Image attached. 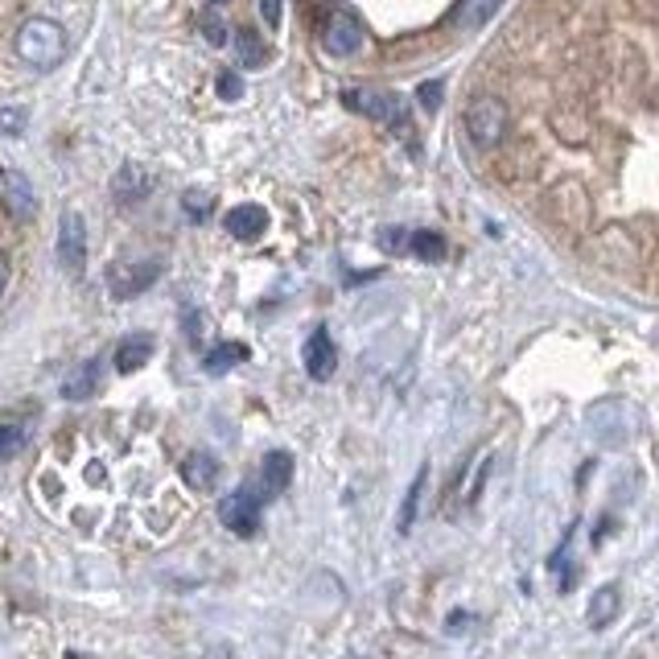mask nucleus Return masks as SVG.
<instances>
[{
	"mask_svg": "<svg viewBox=\"0 0 659 659\" xmlns=\"http://www.w3.org/2000/svg\"><path fill=\"white\" fill-rule=\"evenodd\" d=\"M17 58L34 71H54L66 58V29L50 17H29L17 29Z\"/></svg>",
	"mask_w": 659,
	"mask_h": 659,
	"instance_id": "obj_1",
	"label": "nucleus"
},
{
	"mask_svg": "<svg viewBox=\"0 0 659 659\" xmlns=\"http://www.w3.org/2000/svg\"><path fill=\"white\" fill-rule=\"evenodd\" d=\"M508 103L495 99V95H478L471 108H466V136H471L478 149H495L503 136H508Z\"/></svg>",
	"mask_w": 659,
	"mask_h": 659,
	"instance_id": "obj_2",
	"label": "nucleus"
},
{
	"mask_svg": "<svg viewBox=\"0 0 659 659\" xmlns=\"http://www.w3.org/2000/svg\"><path fill=\"white\" fill-rule=\"evenodd\" d=\"M157 277H161V260H129V256L108 264V272H103L108 293H112L115 302H132V297L145 293Z\"/></svg>",
	"mask_w": 659,
	"mask_h": 659,
	"instance_id": "obj_3",
	"label": "nucleus"
},
{
	"mask_svg": "<svg viewBox=\"0 0 659 659\" xmlns=\"http://www.w3.org/2000/svg\"><path fill=\"white\" fill-rule=\"evenodd\" d=\"M342 103H346L351 112L376 120V124H388V129H395L400 136L408 132V112H404V103L388 91H367V87H355V91L342 95Z\"/></svg>",
	"mask_w": 659,
	"mask_h": 659,
	"instance_id": "obj_4",
	"label": "nucleus"
},
{
	"mask_svg": "<svg viewBox=\"0 0 659 659\" xmlns=\"http://www.w3.org/2000/svg\"><path fill=\"white\" fill-rule=\"evenodd\" d=\"M264 499L256 487H240L235 495H227L223 503H219V520H223L227 532H235V536H256L260 532V511H264Z\"/></svg>",
	"mask_w": 659,
	"mask_h": 659,
	"instance_id": "obj_5",
	"label": "nucleus"
},
{
	"mask_svg": "<svg viewBox=\"0 0 659 659\" xmlns=\"http://www.w3.org/2000/svg\"><path fill=\"white\" fill-rule=\"evenodd\" d=\"M0 203H4V215H9L13 223H34V215H38V190H34V182L21 170L4 166V170H0Z\"/></svg>",
	"mask_w": 659,
	"mask_h": 659,
	"instance_id": "obj_6",
	"label": "nucleus"
},
{
	"mask_svg": "<svg viewBox=\"0 0 659 659\" xmlns=\"http://www.w3.org/2000/svg\"><path fill=\"white\" fill-rule=\"evenodd\" d=\"M363 41H367L363 21H358L351 9H334V13L326 17V25H321V46H326V54L351 58L363 50Z\"/></svg>",
	"mask_w": 659,
	"mask_h": 659,
	"instance_id": "obj_7",
	"label": "nucleus"
},
{
	"mask_svg": "<svg viewBox=\"0 0 659 659\" xmlns=\"http://www.w3.org/2000/svg\"><path fill=\"white\" fill-rule=\"evenodd\" d=\"M58 260L66 272H83L87 264V219L78 210H62L58 219Z\"/></svg>",
	"mask_w": 659,
	"mask_h": 659,
	"instance_id": "obj_8",
	"label": "nucleus"
},
{
	"mask_svg": "<svg viewBox=\"0 0 659 659\" xmlns=\"http://www.w3.org/2000/svg\"><path fill=\"white\" fill-rule=\"evenodd\" d=\"M305 371L318 379V383H326V379L334 376V367H339V351H334V339H330V330H314L309 339H305Z\"/></svg>",
	"mask_w": 659,
	"mask_h": 659,
	"instance_id": "obj_9",
	"label": "nucleus"
},
{
	"mask_svg": "<svg viewBox=\"0 0 659 659\" xmlns=\"http://www.w3.org/2000/svg\"><path fill=\"white\" fill-rule=\"evenodd\" d=\"M227 235L231 240H244V244H252V240H260L264 231H268V210L256 207V203H240L235 210H227Z\"/></svg>",
	"mask_w": 659,
	"mask_h": 659,
	"instance_id": "obj_10",
	"label": "nucleus"
},
{
	"mask_svg": "<svg viewBox=\"0 0 659 659\" xmlns=\"http://www.w3.org/2000/svg\"><path fill=\"white\" fill-rule=\"evenodd\" d=\"M182 483H186L190 490H215L219 487V457L207 450L186 453V462H182Z\"/></svg>",
	"mask_w": 659,
	"mask_h": 659,
	"instance_id": "obj_11",
	"label": "nucleus"
},
{
	"mask_svg": "<svg viewBox=\"0 0 659 659\" xmlns=\"http://www.w3.org/2000/svg\"><path fill=\"white\" fill-rule=\"evenodd\" d=\"M152 190V178L141 166H120V173L112 178V194L115 203H124V207H136V203H145Z\"/></svg>",
	"mask_w": 659,
	"mask_h": 659,
	"instance_id": "obj_12",
	"label": "nucleus"
},
{
	"mask_svg": "<svg viewBox=\"0 0 659 659\" xmlns=\"http://www.w3.org/2000/svg\"><path fill=\"white\" fill-rule=\"evenodd\" d=\"M152 351H157V342H152V334H129V339H120V346H115V371L120 376H132V371H141L145 363L152 358Z\"/></svg>",
	"mask_w": 659,
	"mask_h": 659,
	"instance_id": "obj_13",
	"label": "nucleus"
},
{
	"mask_svg": "<svg viewBox=\"0 0 659 659\" xmlns=\"http://www.w3.org/2000/svg\"><path fill=\"white\" fill-rule=\"evenodd\" d=\"M289 483H293V457L284 450H272L260 466V490L264 495H281Z\"/></svg>",
	"mask_w": 659,
	"mask_h": 659,
	"instance_id": "obj_14",
	"label": "nucleus"
},
{
	"mask_svg": "<svg viewBox=\"0 0 659 659\" xmlns=\"http://www.w3.org/2000/svg\"><path fill=\"white\" fill-rule=\"evenodd\" d=\"M499 4H503V0H462V4L453 9V25L466 29V34H471V29H483V25L495 17Z\"/></svg>",
	"mask_w": 659,
	"mask_h": 659,
	"instance_id": "obj_15",
	"label": "nucleus"
},
{
	"mask_svg": "<svg viewBox=\"0 0 659 659\" xmlns=\"http://www.w3.org/2000/svg\"><path fill=\"white\" fill-rule=\"evenodd\" d=\"M247 355H252V351H247L244 342H219V346H210L207 358H203V371H207V376H223L235 363H244Z\"/></svg>",
	"mask_w": 659,
	"mask_h": 659,
	"instance_id": "obj_16",
	"label": "nucleus"
},
{
	"mask_svg": "<svg viewBox=\"0 0 659 659\" xmlns=\"http://www.w3.org/2000/svg\"><path fill=\"white\" fill-rule=\"evenodd\" d=\"M619 606H622V598H619V585H602L594 598H589V626L594 631H602V626H610L614 622V614H619Z\"/></svg>",
	"mask_w": 659,
	"mask_h": 659,
	"instance_id": "obj_17",
	"label": "nucleus"
},
{
	"mask_svg": "<svg viewBox=\"0 0 659 659\" xmlns=\"http://www.w3.org/2000/svg\"><path fill=\"white\" fill-rule=\"evenodd\" d=\"M95 388H99V363H78L71 376L62 379V395L66 400H87V395H95Z\"/></svg>",
	"mask_w": 659,
	"mask_h": 659,
	"instance_id": "obj_18",
	"label": "nucleus"
},
{
	"mask_svg": "<svg viewBox=\"0 0 659 659\" xmlns=\"http://www.w3.org/2000/svg\"><path fill=\"white\" fill-rule=\"evenodd\" d=\"M404 252H413L416 260L437 264V260H446V240H441L437 231H413V235H408V247H404Z\"/></svg>",
	"mask_w": 659,
	"mask_h": 659,
	"instance_id": "obj_19",
	"label": "nucleus"
},
{
	"mask_svg": "<svg viewBox=\"0 0 659 659\" xmlns=\"http://www.w3.org/2000/svg\"><path fill=\"white\" fill-rule=\"evenodd\" d=\"M235 54H240V66H264L268 62V46L260 41V34H252V29H240V38H235Z\"/></svg>",
	"mask_w": 659,
	"mask_h": 659,
	"instance_id": "obj_20",
	"label": "nucleus"
},
{
	"mask_svg": "<svg viewBox=\"0 0 659 659\" xmlns=\"http://www.w3.org/2000/svg\"><path fill=\"white\" fill-rule=\"evenodd\" d=\"M425 483H429V466H420V474H416L408 495H404V508H400V532H413L416 508H420V495H425Z\"/></svg>",
	"mask_w": 659,
	"mask_h": 659,
	"instance_id": "obj_21",
	"label": "nucleus"
},
{
	"mask_svg": "<svg viewBox=\"0 0 659 659\" xmlns=\"http://www.w3.org/2000/svg\"><path fill=\"white\" fill-rule=\"evenodd\" d=\"M25 124H29V112H25V108H17V103H4V108H0V132H4V136H21Z\"/></svg>",
	"mask_w": 659,
	"mask_h": 659,
	"instance_id": "obj_22",
	"label": "nucleus"
},
{
	"mask_svg": "<svg viewBox=\"0 0 659 659\" xmlns=\"http://www.w3.org/2000/svg\"><path fill=\"white\" fill-rule=\"evenodd\" d=\"M182 207H186V215L194 219V223H203V219L210 215V194H207V190H186Z\"/></svg>",
	"mask_w": 659,
	"mask_h": 659,
	"instance_id": "obj_23",
	"label": "nucleus"
},
{
	"mask_svg": "<svg viewBox=\"0 0 659 659\" xmlns=\"http://www.w3.org/2000/svg\"><path fill=\"white\" fill-rule=\"evenodd\" d=\"M203 38H207L210 46H227V25L219 13H207V17H203Z\"/></svg>",
	"mask_w": 659,
	"mask_h": 659,
	"instance_id": "obj_24",
	"label": "nucleus"
},
{
	"mask_svg": "<svg viewBox=\"0 0 659 659\" xmlns=\"http://www.w3.org/2000/svg\"><path fill=\"white\" fill-rule=\"evenodd\" d=\"M240 95H244V78L235 75V71L219 75V99H227V103H231V99H240Z\"/></svg>",
	"mask_w": 659,
	"mask_h": 659,
	"instance_id": "obj_25",
	"label": "nucleus"
},
{
	"mask_svg": "<svg viewBox=\"0 0 659 659\" xmlns=\"http://www.w3.org/2000/svg\"><path fill=\"white\" fill-rule=\"evenodd\" d=\"M416 99H420V108H425V112H437V103H441V83H420Z\"/></svg>",
	"mask_w": 659,
	"mask_h": 659,
	"instance_id": "obj_26",
	"label": "nucleus"
},
{
	"mask_svg": "<svg viewBox=\"0 0 659 659\" xmlns=\"http://www.w3.org/2000/svg\"><path fill=\"white\" fill-rule=\"evenodd\" d=\"M21 441H25V434H21L17 425H0V453L21 450Z\"/></svg>",
	"mask_w": 659,
	"mask_h": 659,
	"instance_id": "obj_27",
	"label": "nucleus"
},
{
	"mask_svg": "<svg viewBox=\"0 0 659 659\" xmlns=\"http://www.w3.org/2000/svg\"><path fill=\"white\" fill-rule=\"evenodd\" d=\"M260 17L277 29L281 25V0H260Z\"/></svg>",
	"mask_w": 659,
	"mask_h": 659,
	"instance_id": "obj_28",
	"label": "nucleus"
},
{
	"mask_svg": "<svg viewBox=\"0 0 659 659\" xmlns=\"http://www.w3.org/2000/svg\"><path fill=\"white\" fill-rule=\"evenodd\" d=\"M186 334H190V342H203V314H190L186 318Z\"/></svg>",
	"mask_w": 659,
	"mask_h": 659,
	"instance_id": "obj_29",
	"label": "nucleus"
},
{
	"mask_svg": "<svg viewBox=\"0 0 659 659\" xmlns=\"http://www.w3.org/2000/svg\"><path fill=\"white\" fill-rule=\"evenodd\" d=\"M4 284H9V260H4V252H0V293H4Z\"/></svg>",
	"mask_w": 659,
	"mask_h": 659,
	"instance_id": "obj_30",
	"label": "nucleus"
},
{
	"mask_svg": "<svg viewBox=\"0 0 659 659\" xmlns=\"http://www.w3.org/2000/svg\"><path fill=\"white\" fill-rule=\"evenodd\" d=\"M210 4H227V0H210Z\"/></svg>",
	"mask_w": 659,
	"mask_h": 659,
	"instance_id": "obj_31",
	"label": "nucleus"
}]
</instances>
